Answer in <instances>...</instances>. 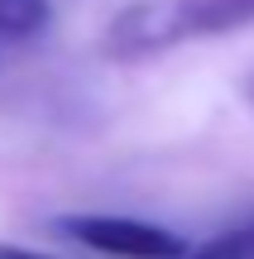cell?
<instances>
[{
    "mask_svg": "<svg viewBox=\"0 0 254 259\" xmlns=\"http://www.w3.org/2000/svg\"><path fill=\"white\" fill-rule=\"evenodd\" d=\"M254 24V0H139L120 10L106 29L111 58H144L173 44L216 38Z\"/></svg>",
    "mask_w": 254,
    "mask_h": 259,
    "instance_id": "1",
    "label": "cell"
},
{
    "mask_svg": "<svg viewBox=\"0 0 254 259\" xmlns=\"http://www.w3.org/2000/svg\"><path fill=\"white\" fill-rule=\"evenodd\" d=\"M53 231L86 245V250H96V254H111V259H178L187 250L182 235L163 231V226H149V221H134V216L77 211V216H58Z\"/></svg>",
    "mask_w": 254,
    "mask_h": 259,
    "instance_id": "2",
    "label": "cell"
},
{
    "mask_svg": "<svg viewBox=\"0 0 254 259\" xmlns=\"http://www.w3.org/2000/svg\"><path fill=\"white\" fill-rule=\"evenodd\" d=\"M178 259H254V216L211 235V240H201V245H187Z\"/></svg>",
    "mask_w": 254,
    "mask_h": 259,
    "instance_id": "3",
    "label": "cell"
},
{
    "mask_svg": "<svg viewBox=\"0 0 254 259\" xmlns=\"http://www.w3.org/2000/svg\"><path fill=\"white\" fill-rule=\"evenodd\" d=\"M48 24V0H0V34L24 44Z\"/></svg>",
    "mask_w": 254,
    "mask_h": 259,
    "instance_id": "4",
    "label": "cell"
},
{
    "mask_svg": "<svg viewBox=\"0 0 254 259\" xmlns=\"http://www.w3.org/2000/svg\"><path fill=\"white\" fill-rule=\"evenodd\" d=\"M0 259H48V254H34V250H19V245H0Z\"/></svg>",
    "mask_w": 254,
    "mask_h": 259,
    "instance_id": "5",
    "label": "cell"
},
{
    "mask_svg": "<svg viewBox=\"0 0 254 259\" xmlns=\"http://www.w3.org/2000/svg\"><path fill=\"white\" fill-rule=\"evenodd\" d=\"M249 101H254V77H249Z\"/></svg>",
    "mask_w": 254,
    "mask_h": 259,
    "instance_id": "6",
    "label": "cell"
}]
</instances>
